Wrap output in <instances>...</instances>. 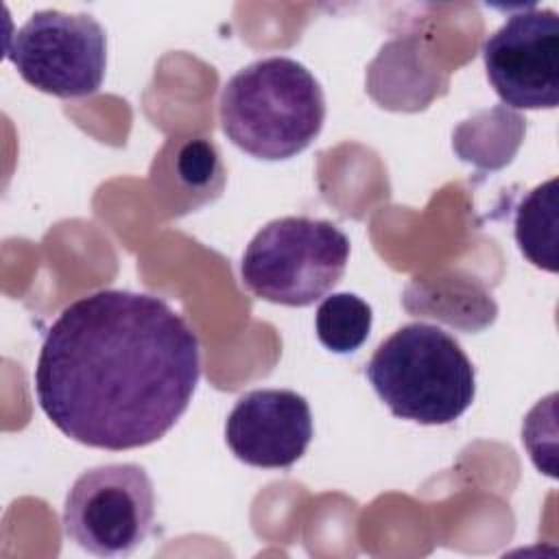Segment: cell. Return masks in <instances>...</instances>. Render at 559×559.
Segmentation results:
<instances>
[{
    "label": "cell",
    "mask_w": 559,
    "mask_h": 559,
    "mask_svg": "<svg viewBox=\"0 0 559 559\" xmlns=\"http://www.w3.org/2000/svg\"><path fill=\"white\" fill-rule=\"evenodd\" d=\"M201 376L199 338L162 297L105 288L68 304L48 328L35 395L70 439L133 450L186 413Z\"/></svg>",
    "instance_id": "obj_1"
},
{
    "label": "cell",
    "mask_w": 559,
    "mask_h": 559,
    "mask_svg": "<svg viewBox=\"0 0 559 559\" xmlns=\"http://www.w3.org/2000/svg\"><path fill=\"white\" fill-rule=\"evenodd\" d=\"M221 129L251 157H295L321 133L325 96L314 74L290 57H264L238 70L221 92Z\"/></svg>",
    "instance_id": "obj_2"
},
{
    "label": "cell",
    "mask_w": 559,
    "mask_h": 559,
    "mask_svg": "<svg viewBox=\"0 0 559 559\" xmlns=\"http://www.w3.org/2000/svg\"><path fill=\"white\" fill-rule=\"evenodd\" d=\"M365 376L395 417L424 426L452 424L476 395V371L459 341L421 321L384 338Z\"/></svg>",
    "instance_id": "obj_3"
},
{
    "label": "cell",
    "mask_w": 559,
    "mask_h": 559,
    "mask_svg": "<svg viewBox=\"0 0 559 559\" xmlns=\"http://www.w3.org/2000/svg\"><path fill=\"white\" fill-rule=\"evenodd\" d=\"M347 262L349 238L332 221L282 216L247 245L240 280L264 301L304 308L341 282Z\"/></svg>",
    "instance_id": "obj_4"
},
{
    "label": "cell",
    "mask_w": 559,
    "mask_h": 559,
    "mask_svg": "<svg viewBox=\"0 0 559 559\" xmlns=\"http://www.w3.org/2000/svg\"><path fill=\"white\" fill-rule=\"evenodd\" d=\"M7 59L39 92L83 98L103 85L107 35L87 13L44 9L7 37Z\"/></svg>",
    "instance_id": "obj_5"
},
{
    "label": "cell",
    "mask_w": 559,
    "mask_h": 559,
    "mask_svg": "<svg viewBox=\"0 0 559 559\" xmlns=\"http://www.w3.org/2000/svg\"><path fill=\"white\" fill-rule=\"evenodd\" d=\"M155 491L142 465L109 463L83 472L63 504V531L96 557L131 555L153 531Z\"/></svg>",
    "instance_id": "obj_6"
},
{
    "label": "cell",
    "mask_w": 559,
    "mask_h": 559,
    "mask_svg": "<svg viewBox=\"0 0 559 559\" xmlns=\"http://www.w3.org/2000/svg\"><path fill=\"white\" fill-rule=\"evenodd\" d=\"M485 72L502 103L515 109L559 105V17L552 9H522L483 44Z\"/></svg>",
    "instance_id": "obj_7"
},
{
    "label": "cell",
    "mask_w": 559,
    "mask_h": 559,
    "mask_svg": "<svg viewBox=\"0 0 559 559\" xmlns=\"http://www.w3.org/2000/svg\"><path fill=\"white\" fill-rule=\"evenodd\" d=\"M225 441L247 465L288 469L312 441L310 404L290 389L247 391L227 415Z\"/></svg>",
    "instance_id": "obj_8"
},
{
    "label": "cell",
    "mask_w": 559,
    "mask_h": 559,
    "mask_svg": "<svg viewBox=\"0 0 559 559\" xmlns=\"http://www.w3.org/2000/svg\"><path fill=\"white\" fill-rule=\"evenodd\" d=\"M153 181L168 197L170 214H186L218 199L227 175L212 140L186 138L162 148L153 164Z\"/></svg>",
    "instance_id": "obj_9"
},
{
    "label": "cell",
    "mask_w": 559,
    "mask_h": 559,
    "mask_svg": "<svg viewBox=\"0 0 559 559\" xmlns=\"http://www.w3.org/2000/svg\"><path fill=\"white\" fill-rule=\"evenodd\" d=\"M404 308L415 317H432L463 332H478L491 325L498 314L485 286L459 271L413 277L404 290Z\"/></svg>",
    "instance_id": "obj_10"
},
{
    "label": "cell",
    "mask_w": 559,
    "mask_h": 559,
    "mask_svg": "<svg viewBox=\"0 0 559 559\" xmlns=\"http://www.w3.org/2000/svg\"><path fill=\"white\" fill-rule=\"evenodd\" d=\"M557 177L535 186L515 210V242L524 258L537 269L557 273L559 242Z\"/></svg>",
    "instance_id": "obj_11"
},
{
    "label": "cell",
    "mask_w": 559,
    "mask_h": 559,
    "mask_svg": "<svg viewBox=\"0 0 559 559\" xmlns=\"http://www.w3.org/2000/svg\"><path fill=\"white\" fill-rule=\"evenodd\" d=\"M371 306L354 293H334L325 297L314 314L317 338L334 354L356 352L371 330Z\"/></svg>",
    "instance_id": "obj_12"
}]
</instances>
